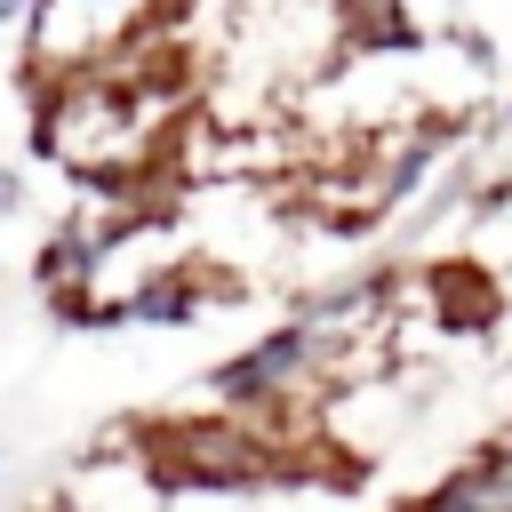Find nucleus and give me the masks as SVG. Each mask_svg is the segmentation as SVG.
Listing matches in <instances>:
<instances>
[{"label": "nucleus", "mask_w": 512, "mask_h": 512, "mask_svg": "<svg viewBox=\"0 0 512 512\" xmlns=\"http://www.w3.org/2000/svg\"><path fill=\"white\" fill-rule=\"evenodd\" d=\"M176 112H184V88L136 40L104 64L48 72V96L32 112V152L80 184H144L176 144Z\"/></svg>", "instance_id": "f257e3e1"}, {"label": "nucleus", "mask_w": 512, "mask_h": 512, "mask_svg": "<svg viewBox=\"0 0 512 512\" xmlns=\"http://www.w3.org/2000/svg\"><path fill=\"white\" fill-rule=\"evenodd\" d=\"M136 448H144L160 496H288V464H296V440L240 408L168 416Z\"/></svg>", "instance_id": "f03ea898"}, {"label": "nucleus", "mask_w": 512, "mask_h": 512, "mask_svg": "<svg viewBox=\"0 0 512 512\" xmlns=\"http://www.w3.org/2000/svg\"><path fill=\"white\" fill-rule=\"evenodd\" d=\"M328 384H344V376H336L328 336H320L304 312L280 320V328H264L248 352H232V360L208 376L216 408H240V416H264V424H288V408H312Z\"/></svg>", "instance_id": "7ed1b4c3"}, {"label": "nucleus", "mask_w": 512, "mask_h": 512, "mask_svg": "<svg viewBox=\"0 0 512 512\" xmlns=\"http://www.w3.org/2000/svg\"><path fill=\"white\" fill-rule=\"evenodd\" d=\"M160 0H24V56L32 72H80L152 32Z\"/></svg>", "instance_id": "20e7f679"}, {"label": "nucleus", "mask_w": 512, "mask_h": 512, "mask_svg": "<svg viewBox=\"0 0 512 512\" xmlns=\"http://www.w3.org/2000/svg\"><path fill=\"white\" fill-rule=\"evenodd\" d=\"M464 272L488 296H512V176L488 184L472 200V232H464Z\"/></svg>", "instance_id": "39448f33"}, {"label": "nucleus", "mask_w": 512, "mask_h": 512, "mask_svg": "<svg viewBox=\"0 0 512 512\" xmlns=\"http://www.w3.org/2000/svg\"><path fill=\"white\" fill-rule=\"evenodd\" d=\"M200 304H208V288H200L192 256H176V264H160V272L120 304V320H128V328H176V320H192Z\"/></svg>", "instance_id": "423d86ee"}, {"label": "nucleus", "mask_w": 512, "mask_h": 512, "mask_svg": "<svg viewBox=\"0 0 512 512\" xmlns=\"http://www.w3.org/2000/svg\"><path fill=\"white\" fill-rule=\"evenodd\" d=\"M0 208H16V176L8 168H0Z\"/></svg>", "instance_id": "0eeeda50"}, {"label": "nucleus", "mask_w": 512, "mask_h": 512, "mask_svg": "<svg viewBox=\"0 0 512 512\" xmlns=\"http://www.w3.org/2000/svg\"><path fill=\"white\" fill-rule=\"evenodd\" d=\"M504 464H512V432H504Z\"/></svg>", "instance_id": "6e6552de"}]
</instances>
